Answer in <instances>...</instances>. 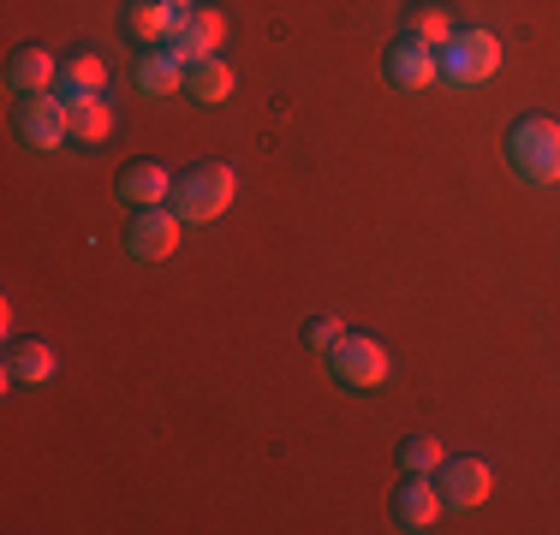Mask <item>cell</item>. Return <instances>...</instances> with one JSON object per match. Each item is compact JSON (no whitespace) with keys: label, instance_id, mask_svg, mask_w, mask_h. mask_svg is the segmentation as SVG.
I'll return each mask as SVG.
<instances>
[{"label":"cell","instance_id":"19","mask_svg":"<svg viewBox=\"0 0 560 535\" xmlns=\"http://www.w3.org/2000/svg\"><path fill=\"white\" fill-rule=\"evenodd\" d=\"M114 138V107L108 102H84L72 107V150H102V143Z\"/></svg>","mask_w":560,"mask_h":535},{"label":"cell","instance_id":"7","mask_svg":"<svg viewBox=\"0 0 560 535\" xmlns=\"http://www.w3.org/2000/svg\"><path fill=\"white\" fill-rule=\"evenodd\" d=\"M221 43H226V19H221V12H209V7L179 12V19H173V36H167V48L179 54L185 66L215 60V48H221Z\"/></svg>","mask_w":560,"mask_h":535},{"label":"cell","instance_id":"4","mask_svg":"<svg viewBox=\"0 0 560 535\" xmlns=\"http://www.w3.org/2000/svg\"><path fill=\"white\" fill-rule=\"evenodd\" d=\"M501 72V43L495 31H453V43L442 48V78L453 90L465 84H489Z\"/></svg>","mask_w":560,"mask_h":535},{"label":"cell","instance_id":"12","mask_svg":"<svg viewBox=\"0 0 560 535\" xmlns=\"http://www.w3.org/2000/svg\"><path fill=\"white\" fill-rule=\"evenodd\" d=\"M114 197L126 209H162V203H173V179H167L162 160H131L114 179Z\"/></svg>","mask_w":560,"mask_h":535},{"label":"cell","instance_id":"18","mask_svg":"<svg viewBox=\"0 0 560 535\" xmlns=\"http://www.w3.org/2000/svg\"><path fill=\"white\" fill-rule=\"evenodd\" d=\"M55 369H60V357L48 352L43 340L12 345V357H7V381L12 387H48V381H55Z\"/></svg>","mask_w":560,"mask_h":535},{"label":"cell","instance_id":"6","mask_svg":"<svg viewBox=\"0 0 560 535\" xmlns=\"http://www.w3.org/2000/svg\"><path fill=\"white\" fill-rule=\"evenodd\" d=\"M179 214H173L167 203L162 209H131L126 221V257L131 262H167L173 250H179Z\"/></svg>","mask_w":560,"mask_h":535},{"label":"cell","instance_id":"10","mask_svg":"<svg viewBox=\"0 0 560 535\" xmlns=\"http://www.w3.org/2000/svg\"><path fill=\"white\" fill-rule=\"evenodd\" d=\"M382 78H388L394 90H406V96H418V90H430L435 78H442V54L411 43V36H399L388 48V60H382Z\"/></svg>","mask_w":560,"mask_h":535},{"label":"cell","instance_id":"11","mask_svg":"<svg viewBox=\"0 0 560 535\" xmlns=\"http://www.w3.org/2000/svg\"><path fill=\"white\" fill-rule=\"evenodd\" d=\"M131 84L150 102H173L185 90V60L173 48H143L138 60H131Z\"/></svg>","mask_w":560,"mask_h":535},{"label":"cell","instance_id":"3","mask_svg":"<svg viewBox=\"0 0 560 535\" xmlns=\"http://www.w3.org/2000/svg\"><path fill=\"white\" fill-rule=\"evenodd\" d=\"M328 374L346 387V393H382L394 374V357L382 340H370V333H340L335 352H328Z\"/></svg>","mask_w":560,"mask_h":535},{"label":"cell","instance_id":"1","mask_svg":"<svg viewBox=\"0 0 560 535\" xmlns=\"http://www.w3.org/2000/svg\"><path fill=\"white\" fill-rule=\"evenodd\" d=\"M233 197H238V173L226 167V160H203V167H191L173 185V214H179L185 226H209L233 209Z\"/></svg>","mask_w":560,"mask_h":535},{"label":"cell","instance_id":"8","mask_svg":"<svg viewBox=\"0 0 560 535\" xmlns=\"http://www.w3.org/2000/svg\"><path fill=\"white\" fill-rule=\"evenodd\" d=\"M435 488H442L447 512H471V506L489 500L495 471H489V459H447L442 471H435Z\"/></svg>","mask_w":560,"mask_h":535},{"label":"cell","instance_id":"5","mask_svg":"<svg viewBox=\"0 0 560 535\" xmlns=\"http://www.w3.org/2000/svg\"><path fill=\"white\" fill-rule=\"evenodd\" d=\"M19 143L36 155H55L72 143V107H66L55 90L48 96H24L19 102Z\"/></svg>","mask_w":560,"mask_h":535},{"label":"cell","instance_id":"20","mask_svg":"<svg viewBox=\"0 0 560 535\" xmlns=\"http://www.w3.org/2000/svg\"><path fill=\"white\" fill-rule=\"evenodd\" d=\"M442 464H447V452H442V440H435V435L399 440V471H406V476H435Z\"/></svg>","mask_w":560,"mask_h":535},{"label":"cell","instance_id":"15","mask_svg":"<svg viewBox=\"0 0 560 535\" xmlns=\"http://www.w3.org/2000/svg\"><path fill=\"white\" fill-rule=\"evenodd\" d=\"M233 90H238V78H233V66L221 60H197V66H185V96H191L197 107H226L233 102Z\"/></svg>","mask_w":560,"mask_h":535},{"label":"cell","instance_id":"21","mask_svg":"<svg viewBox=\"0 0 560 535\" xmlns=\"http://www.w3.org/2000/svg\"><path fill=\"white\" fill-rule=\"evenodd\" d=\"M340 316H311V321H304V345H311V352L316 357H323V352H335V340H340Z\"/></svg>","mask_w":560,"mask_h":535},{"label":"cell","instance_id":"13","mask_svg":"<svg viewBox=\"0 0 560 535\" xmlns=\"http://www.w3.org/2000/svg\"><path fill=\"white\" fill-rule=\"evenodd\" d=\"M173 19H179V12H173L167 0H126V7H119V36H131L138 48H167Z\"/></svg>","mask_w":560,"mask_h":535},{"label":"cell","instance_id":"17","mask_svg":"<svg viewBox=\"0 0 560 535\" xmlns=\"http://www.w3.org/2000/svg\"><path fill=\"white\" fill-rule=\"evenodd\" d=\"M453 31H459V24H453V12L435 7V0H411V7H406V36H411V43H423V48L442 54L453 43Z\"/></svg>","mask_w":560,"mask_h":535},{"label":"cell","instance_id":"9","mask_svg":"<svg viewBox=\"0 0 560 535\" xmlns=\"http://www.w3.org/2000/svg\"><path fill=\"white\" fill-rule=\"evenodd\" d=\"M442 512H447V500H442V488H435V476H406V482H399V494H394V530L423 535V530L442 524Z\"/></svg>","mask_w":560,"mask_h":535},{"label":"cell","instance_id":"2","mask_svg":"<svg viewBox=\"0 0 560 535\" xmlns=\"http://www.w3.org/2000/svg\"><path fill=\"white\" fill-rule=\"evenodd\" d=\"M506 167L518 173L525 185H560V126L542 114L518 119L513 131H506Z\"/></svg>","mask_w":560,"mask_h":535},{"label":"cell","instance_id":"14","mask_svg":"<svg viewBox=\"0 0 560 535\" xmlns=\"http://www.w3.org/2000/svg\"><path fill=\"white\" fill-rule=\"evenodd\" d=\"M102 90H108V66H102L96 54H72V60H60L55 96H60L66 107H84V102H96Z\"/></svg>","mask_w":560,"mask_h":535},{"label":"cell","instance_id":"22","mask_svg":"<svg viewBox=\"0 0 560 535\" xmlns=\"http://www.w3.org/2000/svg\"><path fill=\"white\" fill-rule=\"evenodd\" d=\"M173 12H191V7H203V0H167Z\"/></svg>","mask_w":560,"mask_h":535},{"label":"cell","instance_id":"16","mask_svg":"<svg viewBox=\"0 0 560 535\" xmlns=\"http://www.w3.org/2000/svg\"><path fill=\"white\" fill-rule=\"evenodd\" d=\"M55 78H60V60L48 48H19L7 60V84L19 90V96H48V90H55Z\"/></svg>","mask_w":560,"mask_h":535}]
</instances>
